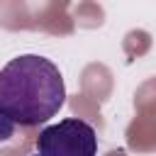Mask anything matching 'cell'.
<instances>
[{
  "instance_id": "3",
  "label": "cell",
  "mask_w": 156,
  "mask_h": 156,
  "mask_svg": "<svg viewBox=\"0 0 156 156\" xmlns=\"http://www.w3.org/2000/svg\"><path fill=\"white\" fill-rule=\"evenodd\" d=\"M12 134H15V122L5 112H0V141H7Z\"/></svg>"
},
{
  "instance_id": "1",
  "label": "cell",
  "mask_w": 156,
  "mask_h": 156,
  "mask_svg": "<svg viewBox=\"0 0 156 156\" xmlns=\"http://www.w3.org/2000/svg\"><path fill=\"white\" fill-rule=\"evenodd\" d=\"M63 76L46 56L22 54L0 68V112L15 124H44L63 107Z\"/></svg>"
},
{
  "instance_id": "2",
  "label": "cell",
  "mask_w": 156,
  "mask_h": 156,
  "mask_svg": "<svg viewBox=\"0 0 156 156\" xmlns=\"http://www.w3.org/2000/svg\"><path fill=\"white\" fill-rule=\"evenodd\" d=\"M32 156H98V134L88 122L68 117L39 132Z\"/></svg>"
}]
</instances>
